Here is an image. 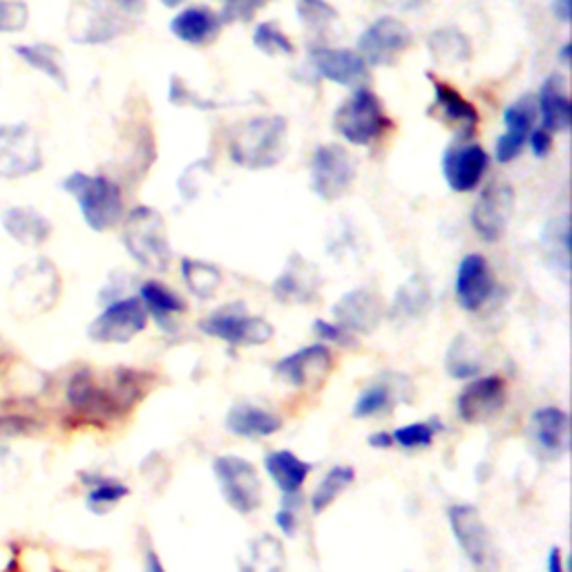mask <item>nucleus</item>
<instances>
[{"instance_id":"nucleus-3","label":"nucleus","mask_w":572,"mask_h":572,"mask_svg":"<svg viewBox=\"0 0 572 572\" xmlns=\"http://www.w3.org/2000/svg\"><path fill=\"white\" fill-rule=\"evenodd\" d=\"M146 12V0H88L70 12L68 32L74 43L103 45L114 41Z\"/></svg>"},{"instance_id":"nucleus-11","label":"nucleus","mask_w":572,"mask_h":572,"mask_svg":"<svg viewBox=\"0 0 572 572\" xmlns=\"http://www.w3.org/2000/svg\"><path fill=\"white\" fill-rule=\"evenodd\" d=\"M43 168L39 134L30 123L0 125V177L21 180Z\"/></svg>"},{"instance_id":"nucleus-28","label":"nucleus","mask_w":572,"mask_h":572,"mask_svg":"<svg viewBox=\"0 0 572 572\" xmlns=\"http://www.w3.org/2000/svg\"><path fill=\"white\" fill-rule=\"evenodd\" d=\"M429 307H432V289H429V282L416 273L396 292L391 305L385 311V318L405 325L411 320H420L429 311Z\"/></svg>"},{"instance_id":"nucleus-44","label":"nucleus","mask_w":572,"mask_h":572,"mask_svg":"<svg viewBox=\"0 0 572 572\" xmlns=\"http://www.w3.org/2000/svg\"><path fill=\"white\" fill-rule=\"evenodd\" d=\"M41 427L43 422L32 411H21V409L0 411V441L32 437Z\"/></svg>"},{"instance_id":"nucleus-24","label":"nucleus","mask_w":572,"mask_h":572,"mask_svg":"<svg viewBox=\"0 0 572 572\" xmlns=\"http://www.w3.org/2000/svg\"><path fill=\"white\" fill-rule=\"evenodd\" d=\"M537 116H539L537 99L530 94L521 96L519 101L505 108L503 112L505 132L497 139V146H494V160L499 164H510L521 155L525 141L537 123Z\"/></svg>"},{"instance_id":"nucleus-41","label":"nucleus","mask_w":572,"mask_h":572,"mask_svg":"<svg viewBox=\"0 0 572 572\" xmlns=\"http://www.w3.org/2000/svg\"><path fill=\"white\" fill-rule=\"evenodd\" d=\"M356 481V472H354V468H349V466H334L327 474H325V479L318 483V488H316V492L311 494V512L318 517V514H323L325 510H329L334 503H336V499L345 492V490H349L351 488V483Z\"/></svg>"},{"instance_id":"nucleus-46","label":"nucleus","mask_w":572,"mask_h":572,"mask_svg":"<svg viewBox=\"0 0 572 572\" xmlns=\"http://www.w3.org/2000/svg\"><path fill=\"white\" fill-rule=\"evenodd\" d=\"M30 21V8L23 0H0V34L25 30Z\"/></svg>"},{"instance_id":"nucleus-51","label":"nucleus","mask_w":572,"mask_h":572,"mask_svg":"<svg viewBox=\"0 0 572 572\" xmlns=\"http://www.w3.org/2000/svg\"><path fill=\"white\" fill-rule=\"evenodd\" d=\"M380 3L387 8H394L398 12H413V10H420L422 6H427L429 0H380Z\"/></svg>"},{"instance_id":"nucleus-37","label":"nucleus","mask_w":572,"mask_h":572,"mask_svg":"<svg viewBox=\"0 0 572 572\" xmlns=\"http://www.w3.org/2000/svg\"><path fill=\"white\" fill-rule=\"evenodd\" d=\"M14 52L21 61H25L32 70L52 79L61 90H68V74L61 63V50L50 43H34V45H14Z\"/></svg>"},{"instance_id":"nucleus-32","label":"nucleus","mask_w":572,"mask_h":572,"mask_svg":"<svg viewBox=\"0 0 572 572\" xmlns=\"http://www.w3.org/2000/svg\"><path fill=\"white\" fill-rule=\"evenodd\" d=\"M541 255L550 270L565 284L570 277V215L552 217L541 231Z\"/></svg>"},{"instance_id":"nucleus-43","label":"nucleus","mask_w":572,"mask_h":572,"mask_svg":"<svg viewBox=\"0 0 572 572\" xmlns=\"http://www.w3.org/2000/svg\"><path fill=\"white\" fill-rule=\"evenodd\" d=\"M296 12L300 23L314 34H327L340 19L338 10L327 0H298Z\"/></svg>"},{"instance_id":"nucleus-10","label":"nucleus","mask_w":572,"mask_h":572,"mask_svg":"<svg viewBox=\"0 0 572 572\" xmlns=\"http://www.w3.org/2000/svg\"><path fill=\"white\" fill-rule=\"evenodd\" d=\"M311 191L323 202H336L347 195L356 180V160L340 143H323L309 166Z\"/></svg>"},{"instance_id":"nucleus-42","label":"nucleus","mask_w":572,"mask_h":572,"mask_svg":"<svg viewBox=\"0 0 572 572\" xmlns=\"http://www.w3.org/2000/svg\"><path fill=\"white\" fill-rule=\"evenodd\" d=\"M441 429L443 425L439 418L420 420V422H409L398 427L396 432H391V439L402 450H425L435 443V437L441 432Z\"/></svg>"},{"instance_id":"nucleus-45","label":"nucleus","mask_w":572,"mask_h":572,"mask_svg":"<svg viewBox=\"0 0 572 572\" xmlns=\"http://www.w3.org/2000/svg\"><path fill=\"white\" fill-rule=\"evenodd\" d=\"M253 45L266 57H294L296 45L275 23H259L253 32Z\"/></svg>"},{"instance_id":"nucleus-7","label":"nucleus","mask_w":572,"mask_h":572,"mask_svg":"<svg viewBox=\"0 0 572 572\" xmlns=\"http://www.w3.org/2000/svg\"><path fill=\"white\" fill-rule=\"evenodd\" d=\"M389 127L380 96L367 85L356 88L334 112V130L354 146H369Z\"/></svg>"},{"instance_id":"nucleus-21","label":"nucleus","mask_w":572,"mask_h":572,"mask_svg":"<svg viewBox=\"0 0 572 572\" xmlns=\"http://www.w3.org/2000/svg\"><path fill=\"white\" fill-rule=\"evenodd\" d=\"M270 292L282 305H311L320 296V273L309 259L294 253L275 277Z\"/></svg>"},{"instance_id":"nucleus-38","label":"nucleus","mask_w":572,"mask_h":572,"mask_svg":"<svg viewBox=\"0 0 572 572\" xmlns=\"http://www.w3.org/2000/svg\"><path fill=\"white\" fill-rule=\"evenodd\" d=\"M182 277L188 292L200 300H211L222 284V270L215 264L193 257L182 259Z\"/></svg>"},{"instance_id":"nucleus-27","label":"nucleus","mask_w":572,"mask_h":572,"mask_svg":"<svg viewBox=\"0 0 572 572\" xmlns=\"http://www.w3.org/2000/svg\"><path fill=\"white\" fill-rule=\"evenodd\" d=\"M224 425L233 437L257 441L277 435L282 429V418L268 409H262L257 405L239 402L233 405L224 418Z\"/></svg>"},{"instance_id":"nucleus-2","label":"nucleus","mask_w":572,"mask_h":572,"mask_svg":"<svg viewBox=\"0 0 572 572\" xmlns=\"http://www.w3.org/2000/svg\"><path fill=\"white\" fill-rule=\"evenodd\" d=\"M289 121L279 114H259L235 130L228 141V157L246 171H268L286 155Z\"/></svg>"},{"instance_id":"nucleus-6","label":"nucleus","mask_w":572,"mask_h":572,"mask_svg":"<svg viewBox=\"0 0 572 572\" xmlns=\"http://www.w3.org/2000/svg\"><path fill=\"white\" fill-rule=\"evenodd\" d=\"M61 296V277L57 266L39 257L23 264L12 279L10 303L17 318H34L50 311Z\"/></svg>"},{"instance_id":"nucleus-54","label":"nucleus","mask_w":572,"mask_h":572,"mask_svg":"<svg viewBox=\"0 0 572 572\" xmlns=\"http://www.w3.org/2000/svg\"><path fill=\"white\" fill-rule=\"evenodd\" d=\"M570 6H572V0H552L554 19L561 21V23H570V14H572Z\"/></svg>"},{"instance_id":"nucleus-25","label":"nucleus","mask_w":572,"mask_h":572,"mask_svg":"<svg viewBox=\"0 0 572 572\" xmlns=\"http://www.w3.org/2000/svg\"><path fill=\"white\" fill-rule=\"evenodd\" d=\"M427 79L435 85V103L429 108V114H435L437 119L454 127L461 139H470L477 132V125L481 121L477 108L466 96H461L452 85L429 74Z\"/></svg>"},{"instance_id":"nucleus-17","label":"nucleus","mask_w":572,"mask_h":572,"mask_svg":"<svg viewBox=\"0 0 572 572\" xmlns=\"http://www.w3.org/2000/svg\"><path fill=\"white\" fill-rule=\"evenodd\" d=\"M508 402V382L497 376L472 378L457 398V413L468 425L490 422Z\"/></svg>"},{"instance_id":"nucleus-33","label":"nucleus","mask_w":572,"mask_h":572,"mask_svg":"<svg viewBox=\"0 0 572 572\" xmlns=\"http://www.w3.org/2000/svg\"><path fill=\"white\" fill-rule=\"evenodd\" d=\"M139 300L146 314L153 316L166 331H173L175 316L186 314V303L157 279H146L139 286Z\"/></svg>"},{"instance_id":"nucleus-49","label":"nucleus","mask_w":572,"mask_h":572,"mask_svg":"<svg viewBox=\"0 0 572 572\" xmlns=\"http://www.w3.org/2000/svg\"><path fill=\"white\" fill-rule=\"evenodd\" d=\"M296 505H298V497H284V505H282V510H277V514H275V523H277V528H279L286 537H294L296 530H298Z\"/></svg>"},{"instance_id":"nucleus-9","label":"nucleus","mask_w":572,"mask_h":572,"mask_svg":"<svg viewBox=\"0 0 572 572\" xmlns=\"http://www.w3.org/2000/svg\"><path fill=\"white\" fill-rule=\"evenodd\" d=\"M219 492L237 514H253L262 505V479L255 466L235 454H222L213 461Z\"/></svg>"},{"instance_id":"nucleus-31","label":"nucleus","mask_w":572,"mask_h":572,"mask_svg":"<svg viewBox=\"0 0 572 572\" xmlns=\"http://www.w3.org/2000/svg\"><path fill=\"white\" fill-rule=\"evenodd\" d=\"M264 468L270 477V481L275 483V488L284 494V497H298L300 488L305 486V481L309 479L314 466L303 461L300 457H296L289 450H279V452H270L264 459Z\"/></svg>"},{"instance_id":"nucleus-4","label":"nucleus","mask_w":572,"mask_h":572,"mask_svg":"<svg viewBox=\"0 0 572 572\" xmlns=\"http://www.w3.org/2000/svg\"><path fill=\"white\" fill-rule=\"evenodd\" d=\"M121 242L127 255L149 270L164 273L171 266L173 251L168 242L166 219L160 211L151 206H136L127 215H123V233Z\"/></svg>"},{"instance_id":"nucleus-53","label":"nucleus","mask_w":572,"mask_h":572,"mask_svg":"<svg viewBox=\"0 0 572 572\" xmlns=\"http://www.w3.org/2000/svg\"><path fill=\"white\" fill-rule=\"evenodd\" d=\"M548 572H565V561L559 545H552L548 550Z\"/></svg>"},{"instance_id":"nucleus-16","label":"nucleus","mask_w":572,"mask_h":572,"mask_svg":"<svg viewBox=\"0 0 572 572\" xmlns=\"http://www.w3.org/2000/svg\"><path fill=\"white\" fill-rule=\"evenodd\" d=\"M512 208H514L512 186L503 182H492L481 191V195L472 206V215H470L472 228L483 242L494 244L505 235L512 217Z\"/></svg>"},{"instance_id":"nucleus-5","label":"nucleus","mask_w":572,"mask_h":572,"mask_svg":"<svg viewBox=\"0 0 572 572\" xmlns=\"http://www.w3.org/2000/svg\"><path fill=\"white\" fill-rule=\"evenodd\" d=\"M61 188L74 197L83 222L94 233L112 231L123 222V195L119 184L110 177L72 173L63 180Z\"/></svg>"},{"instance_id":"nucleus-39","label":"nucleus","mask_w":572,"mask_h":572,"mask_svg":"<svg viewBox=\"0 0 572 572\" xmlns=\"http://www.w3.org/2000/svg\"><path fill=\"white\" fill-rule=\"evenodd\" d=\"M446 371L457 380H472L483 374V358L468 336H457L446 354Z\"/></svg>"},{"instance_id":"nucleus-55","label":"nucleus","mask_w":572,"mask_h":572,"mask_svg":"<svg viewBox=\"0 0 572 572\" xmlns=\"http://www.w3.org/2000/svg\"><path fill=\"white\" fill-rule=\"evenodd\" d=\"M367 443H369L374 450H389V448H394L391 432H374V435H369Z\"/></svg>"},{"instance_id":"nucleus-13","label":"nucleus","mask_w":572,"mask_h":572,"mask_svg":"<svg viewBox=\"0 0 572 572\" xmlns=\"http://www.w3.org/2000/svg\"><path fill=\"white\" fill-rule=\"evenodd\" d=\"M149 325V314L139 298L110 300L90 323L88 338L96 345H125Z\"/></svg>"},{"instance_id":"nucleus-8","label":"nucleus","mask_w":572,"mask_h":572,"mask_svg":"<svg viewBox=\"0 0 572 572\" xmlns=\"http://www.w3.org/2000/svg\"><path fill=\"white\" fill-rule=\"evenodd\" d=\"M200 331L231 347H262L273 340L275 329L262 316H251L242 303L224 305L200 323Z\"/></svg>"},{"instance_id":"nucleus-56","label":"nucleus","mask_w":572,"mask_h":572,"mask_svg":"<svg viewBox=\"0 0 572 572\" xmlns=\"http://www.w3.org/2000/svg\"><path fill=\"white\" fill-rule=\"evenodd\" d=\"M559 59L563 61V65H570V43H565V45L561 48V52H559Z\"/></svg>"},{"instance_id":"nucleus-40","label":"nucleus","mask_w":572,"mask_h":572,"mask_svg":"<svg viewBox=\"0 0 572 572\" xmlns=\"http://www.w3.org/2000/svg\"><path fill=\"white\" fill-rule=\"evenodd\" d=\"M396 391H398V389H396V385H391V380L380 378V380L371 382V385L365 387V389L360 391V396L356 398L354 411H351L354 418L365 420V418H376V416L387 413V411L396 405V400H398V394H396Z\"/></svg>"},{"instance_id":"nucleus-57","label":"nucleus","mask_w":572,"mask_h":572,"mask_svg":"<svg viewBox=\"0 0 572 572\" xmlns=\"http://www.w3.org/2000/svg\"><path fill=\"white\" fill-rule=\"evenodd\" d=\"M160 3L173 10V8H180V6H184V3H186V0H160Z\"/></svg>"},{"instance_id":"nucleus-34","label":"nucleus","mask_w":572,"mask_h":572,"mask_svg":"<svg viewBox=\"0 0 572 572\" xmlns=\"http://www.w3.org/2000/svg\"><path fill=\"white\" fill-rule=\"evenodd\" d=\"M239 572H284L286 552L279 539L273 534H259L246 543V550L237 559Z\"/></svg>"},{"instance_id":"nucleus-1","label":"nucleus","mask_w":572,"mask_h":572,"mask_svg":"<svg viewBox=\"0 0 572 572\" xmlns=\"http://www.w3.org/2000/svg\"><path fill=\"white\" fill-rule=\"evenodd\" d=\"M136 376L130 369H116L108 382L99 380L92 369H76L65 385L70 413L90 425H101L125 413L143 396Z\"/></svg>"},{"instance_id":"nucleus-19","label":"nucleus","mask_w":572,"mask_h":572,"mask_svg":"<svg viewBox=\"0 0 572 572\" xmlns=\"http://www.w3.org/2000/svg\"><path fill=\"white\" fill-rule=\"evenodd\" d=\"M457 303L463 311L477 314L481 311L497 294V277L488 257L479 253H470L459 262L457 282H454Z\"/></svg>"},{"instance_id":"nucleus-18","label":"nucleus","mask_w":572,"mask_h":572,"mask_svg":"<svg viewBox=\"0 0 572 572\" xmlns=\"http://www.w3.org/2000/svg\"><path fill=\"white\" fill-rule=\"evenodd\" d=\"M443 177L446 184L454 193H472L481 186L488 168H490V157L479 143L470 139H461L443 153Z\"/></svg>"},{"instance_id":"nucleus-29","label":"nucleus","mask_w":572,"mask_h":572,"mask_svg":"<svg viewBox=\"0 0 572 572\" xmlns=\"http://www.w3.org/2000/svg\"><path fill=\"white\" fill-rule=\"evenodd\" d=\"M6 233L28 248H39L52 235V222L32 206H12L3 211Z\"/></svg>"},{"instance_id":"nucleus-52","label":"nucleus","mask_w":572,"mask_h":572,"mask_svg":"<svg viewBox=\"0 0 572 572\" xmlns=\"http://www.w3.org/2000/svg\"><path fill=\"white\" fill-rule=\"evenodd\" d=\"M143 572H166L160 554L149 545L146 554H143Z\"/></svg>"},{"instance_id":"nucleus-30","label":"nucleus","mask_w":572,"mask_h":572,"mask_svg":"<svg viewBox=\"0 0 572 572\" xmlns=\"http://www.w3.org/2000/svg\"><path fill=\"white\" fill-rule=\"evenodd\" d=\"M222 19L219 14H215L213 10L204 8V6H195V8H186L182 10L173 21H171V32L175 39H180L182 43L188 45H208L211 41L217 39L219 30H222Z\"/></svg>"},{"instance_id":"nucleus-36","label":"nucleus","mask_w":572,"mask_h":572,"mask_svg":"<svg viewBox=\"0 0 572 572\" xmlns=\"http://www.w3.org/2000/svg\"><path fill=\"white\" fill-rule=\"evenodd\" d=\"M427 50L439 65H459L472 59V43L457 28L435 30L427 37Z\"/></svg>"},{"instance_id":"nucleus-22","label":"nucleus","mask_w":572,"mask_h":572,"mask_svg":"<svg viewBox=\"0 0 572 572\" xmlns=\"http://www.w3.org/2000/svg\"><path fill=\"white\" fill-rule=\"evenodd\" d=\"M387 305L371 289H354L345 294L334 307V320L338 327L349 331L351 336H367L380 327L385 320Z\"/></svg>"},{"instance_id":"nucleus-47","label":"nucleus","mask_w":572,"mask_h":572,"mask_svg":"<svg viewBox=\"0 0 572 572\" xmlns=\"http://www.w3.org/2000/svg\"><path fill=\"white\" fill-rule=\"evenodd\" d=\"M268 3L270 0H224L219 19L224 25L226 23H248Z\"/></svg>"},{"instance_id":"nucleus-50","label":"nucleus","mask_w":572,"mask_h":572,"mask_svg":"<svg viewBox=\"0 0 572 572\" xmlns=\"http://www.w3.org/2000/svg\"><path fill=\"white\" fill-rule=\"evenodd\" d=\"M528 141H530V149H532L534 157L543 160V157H548L552 153V134L548 130H543V127L532 130Z\"/></svg>"},{"instance_id":"nucleus-48","label":"nucleus","mask_w":572,"mask_h":572,"mask_svg":"<svg viewBox=\"0 0 572 572\" xmlns=\"http://www.w3.org/2000/svg\"><path fill=\"white\" fill-rule=\"evenodd\" d=\"M314 334L318 336V340L334 343V345H340V347H354V345H356V336H351L349 331H345V329L338 327L336 323L316 320V323H314Z\"/></svg>"},{"instance_id":"nucleus-14","label":"nucleus","mask_w":572,"mask_h":572,"mask_svg":"<svg viewBox=\"0 0 572 572\" xmlns=\"http://www.w3.org/2000/svg\"><path fill=\"white\" fill-rule=\"evenodd\" d=\"M411 43L413 34L402 21L380 17L358 37V54L371 68H389L411 48Z\"/></svg>"},{"instance_id":"nucleus-35","label":"nucleus","mask_w":572,"mask_h":572,"mask_svg":"<svg viewBox=\"0 0 572 572\" xmlns=\"http://www.w3.org/2000/svg\"><path fill=\"white\" fill-rule=\"evenodd\" d=\"M79 479L83 481V486L90 488L88 497H85V508L96 517L112 512L130 494V488L125 483L110 479V477L81 472Z\"/></svg>"},{"instance_id":"nucleus-23","label":"nucleus","mask_w":572,"mask_h":572,"mask_svg":"<svg viewBox=\"0 0 572 572\" xmlns=\"http://www.w3.org/2000/svg\"><path fill=\"white\" fill-rule=\"evenodd\" d=\"M309 59L314 70L336 85L356 90L369 83V65L354 50L314 45L309 50Z\"/></svg>"},{"instance_id":"nucleus-20","label":"nucleus","mask_w":572,"mask_h":572,"mask_svg":"<svg viewBox=\"0 0 572 572\" xmlns=\"http://www.w3.org/2000/svg\"><path fill=\"white\" fill-rule=\"evenodd\" d=\"M530 439L541 461H561L570 452V416L561 407L545 405L530 416Z\"/></svg>"},{"instance_id":"nucleus-15","label":"nucleus","mask_w":572,"mask_h":572,"mask_svg":"<svg viewBox=\"0 0 572 572\" xmlns=\"http://www.w3.org/2000/svg\"><path fill=\"white\" fill-rule=\"evenodd\" d=\"M334 371V354L327 345L316 343L303 347L275 362L273 374L277 380L294 389H318Z\"/></svg>"},{"instance_id":"nucleus-12","label":"nucleus","mask_w":572,"mask_h":572,"mask_svg":"<svg viewBox=\"0 0 572 572\" xmlns=\"http://www.w3.org/2000/svg\"><path fill=\"white\" fill-rule=\"evenodd\" d=\"M448 523L459 550L470 561V565L477 572H492L494 570L492 534L479 508L470 503H457L448 510Z\"/></svg>"},{"instance_id":"nucleus-26","label":"nucleus","mask_w":572,"mask_h":572,"mask_svg":"<svg viewBox=\"0 0 572 572\" xmlns=\"http://www.w3.org/2000/svg\"><path fill=\"white\" fill-rule=\"evenodd\" d=\"M537 99V110L541 114V125L550 134L554 132H568L572 125V103L568 96V83L565 76L554 72L550 74L541 88Z\"/></svg>"}]
</instances>
